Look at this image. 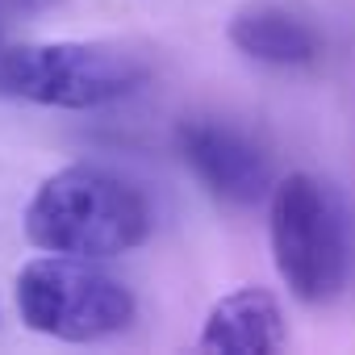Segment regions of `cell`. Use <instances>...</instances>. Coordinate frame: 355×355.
<instances>
[{
  "label": "cell",
  "instance_id": "8992f818",
  "mask_svg": "<svg viewBox=\"0 0 355 355\" xmlns=\"http://www.w3.org/2000/svg\"><path fill=\"white\" fill-rule=\"evenodd\" d=\"M201 351H222V355H263L284 347V313L280 301L268 288H234L226 293L197 338Z\"/></svg>",
  "mask_w": 355,
  "mask_h": 355
},
{
  "label": "cell",
  "instance_id": "277c9868",
  "mask_svg": "<svg viewBox=\"0 0 355 355\" xmlns=\"http://www.w3.org/2000/svg\"><path fill=\"white\" fill-rule=\"evenodd\" d=\"M21 322L63 343H96L125 330L138 313L134 293L84 255H38L17 276Z\"/></svg>",
  "mask_w": 355,
  "mask_h": 355
},
{
  "label": "cell",
  "instance_id": "7a4b0ae2",
  "mask_svg": "<svg viewBox=\"0 0 355 355\" xmlns=\"http://www.w3.org/2000/svg\"><path fill=\"white\" fill-rule=\"evenodd\" d=\"M272 255L288 293L326 305L351 272V230L343 197L309 171H293L272 189Z\"/></svg>",
  "mask_w": 355,
  "mask_h": 355
},
{
  "label": "cell",
  "instance_id": "3957f363",
  "mask_svg": "<svg viewBox=\"0 0 355 355\" xmlns=\"http://www.w3.org/2000/svg\"><path fill=\"white\" fill-rule=\"evenodd\" d=\"M146 67L105 42L0 46V96L46 109H101L134 96Z\"/></svg>",
  "mask_w": 355,
  "mask_h": 355
},
{
  "label": "cell",
  "instance_id": "52a82bcc",
  "mask_svg": "<svg viewBox=\"0 0 355 355\" xmlns=\"http://www.w3.org/2000/svg\"><path fill=\"white\" fill-rule=\"evenodd\" d=\"M230 42L268 67H309L322 55V42L309 21H301L293 9L276 0H251L230 21Z\"/></svg>",
  "mask_w": 355,
  "mask_h": 355
},
{
  "label": "cell",
  "instance_id": "ba28073f",
  "mask_svg": "<svg viewBox=\"0 0 355 355\" xmlns=\"http://www.w3.org/2000/svg\"><path fill=\"white\" fill-rule=\"evenodd\" d=\"M5 9H51V5H63V0H0Z\"/></svg>",
  "mask_w": 355,
  "mask_h": 355
},
{
  "label": "cell",
  "instance_id": "6da1fadb",
  "mask_svg": "<svg viewBox=\"0 0 355 355\" xmlns=\"http://www.w3.org/2000/svg\"><path fill=\"white\" fill-rule=\"evenodd\" d=\"M150 234L146 197L109 167L71 163L38 184L26 205V239L38 251L113 259Z\"/></svg>",
  "mask_w": 355,
  "mask_h": 355
},
{
  "label": "cell",
  "instance_id": "5b68a950",
  "mask_svg": "<svg viewBox=\"0 0 355 355\" xmlns=\"http://www.w3.org/2000/svg\"><path fill=\"white\" fill-rule=\"evenodd\" d=\"M175 146L189 171L226 205H255L272 197V163L251 134L218 117H184L175 125Z\"/></svg>",
  "mask_w": 355,
  "mask_h": 355
}]
</instances>
